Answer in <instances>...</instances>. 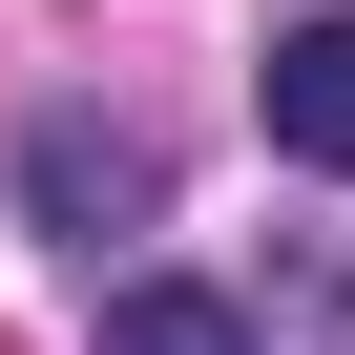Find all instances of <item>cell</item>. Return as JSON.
Returning a JSON list of instances; mask_svg holds the SVG:
<instances>
[{
    "mask_svg": "<svg viewBox=\"0 0 355 355\" xmlns=\"http://www.w3.org/2000/svg\"><path fill=\"white\" fill-rule=\"evenodd\" d=\"M105 355H251V313L189 293V272H146V293H105Z\"/></svg>",
    "mask_w": 355,
    "mask_h": 355,
    "instance_id": "3957f363",
    "label": "cell"
},
{
    "mask_svg": "<svg viewBox=\"0 0 355 355\" xmlns=\"http://www.w3.org/2000/svg\"><path fill=\"white\" fill-rule=\"evenodd\" d=\"M21 209L105 251V230H146V209H167V146H146V125H84V105H42V125H21Z\"/></svg>",
    "mask_w": 355,
    "mask_h": 355,
    "instance_id": "6da1fadb",
    "label": "cell"
},
{
    "mask_svg": "<svg viewBox=\"0 0 355 355\" xmlns=\"http://www.w3.org/2000/svg\"><path fill=\"white\" fill-rule=\"evenodd\" d=\"M251 105H272V146H293V167H334V189H355V0H313V21H272Z\"/></svg>",
    "mask_w": 355,
    "mask_h": 355,
    "instance_id": "7a4b0ae2",
    "label": "cell"
}]
</instances>
